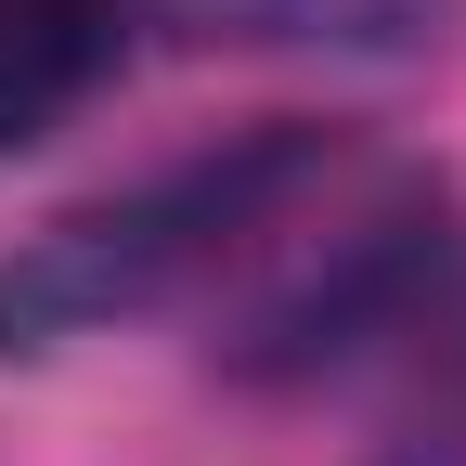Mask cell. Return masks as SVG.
Returning <instances> with one entry per match:
<instances>
[{
	"label": "cell",
	"instance_id": "4",
	"mask_svg": "<svg viewBox=\"0 0 466 466\" xmlns=\"http://www.w3.org/2000/svg\"><path fill=\"white\" fill-rule=\"evenodd\" d=\"M453 337H466V272H453Z\"/></svg>",
	"mask_w": 466,
	"mask_h": 466
},
{
	"label": "cell",
	"instance_id": "2",
	"mask_svg": "<svg viewBox=\"0 0 466 466\" xmlns=\"http://www.w3.org/2000/svg\"><path fill=\"white\" fill-rule=\"evenodd\" d=\"M285 156V116H247L195 156L143 168L91 208H52L14 259H0V350H66V337H104V324H156V311H195V285L220 272L247 195L272 182Z\"/></svg>",
	"mask_w": 466,
	"mask_h": 466
},
{
	"label": "cell",
	"instance_id": "1",
	"mask_svg": "<svg viewBox=\"0 0 466 466\" xmlns=\"http://www.w3.org/2000/svg\"><path fill=\"white\" fill-rule=\"evenodd\" d=\"M441 272H453L441 168L389 156V143H350L324 116H285V156L247 195L220 272L195 285V324H208L220 376L285 389V376H324L337 350L389 337Z\"/></svg>",
	"mask_w": 466,
	"mask_h": 466
},
{
	"label": "cell",
	"instance_id": "3",
	"mask_svg": "<svg viewBox=\"0 0 466 466\" xmlns=\"http://www.w3.org/2000/svg\"><path fill=\"white\" fill-rule=\"evenodd\" d=\"M130 52V0H0V156L78 116Z\"/></svg>",
	"mask_w": 466,
	"mask_h": 466
}]
</instances>
